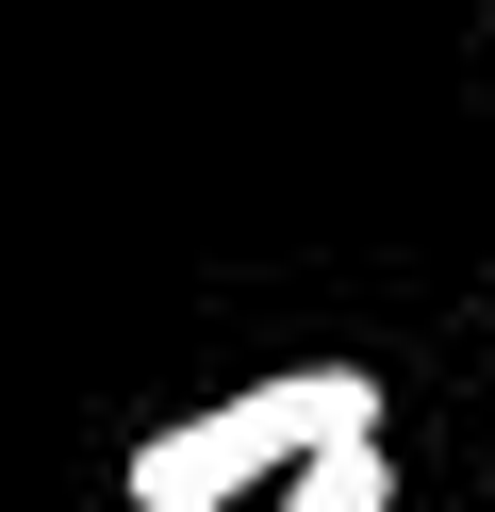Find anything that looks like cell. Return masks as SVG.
<instances>
[{"label": "cell", "mask_w": 495, "mask_h": 512, "mask_svg": "<svg viewBox=\"0 0 495 512\" xmlns=\"http://www.w3.org/2000/svg\"><path fill=\"white\" fill-rule=\"evenodd\" d=\"M330 430H380V380L363 364H281V380H231V397L182 413V430H149L116 496L132 512H231V496H281Z\"/></svg>", "instance_id": "1"}, {"label": "cell", "mask_w": 495, "mask_h": 512, "mask_svg": "<svg viewBox=\"0 0 495 512\" xmlns=\"http://www.w3.org/2000/svg\"><path fill=\"white\" fill-rule=\"evenodd\" d=\"M281 512H396V463H380V430H330L314 463L281 479Z\"/></svg>", "instance_id": "2"}]
</instances>
